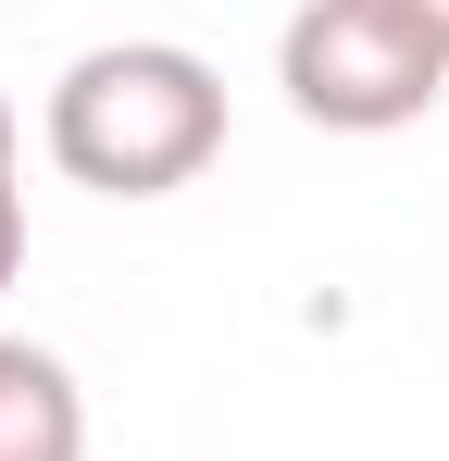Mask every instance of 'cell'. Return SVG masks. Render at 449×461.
<instances>
[{
    "mask_svg": "<svg viewBox=\"0 0 449 461\" xmlns=\"http://www.w3.org/2000/svg\"><path fill=\"white\" fill-rule=\"evenodd\" d=\"M0 461H87V386L38 337H0Z\"/></svg>",
    "mask_w": 449,
    "mask_h": 461,
    "instance_id": "obj_3",
    "label": "cell"
},
{
    "mask_svg": "<svg viewBox=\"0 0 449 461\" xmlns=\"http://www.w3.org/2000/svg\"><path fill=\"white\" fill-rule=\"evenodd\" d=\"M38 138L100 200H175L224 150V76L200 50H175V38H100V50L63 63Z\"/></svg>",
    "mask_w": 449,
    "mask_h": 461,
    "instance_id": "obj_1",
    "label": "cell"
},
{
    "mask_svg": "<svg viewBox=\"0 0 449 461\" xmlns=\"http://www.w3.org/2000/svg\"><path fill=\"white\" fill-rule=\"evenodd\" d=\"M374 13H399V25H412V38L449 63V0H374Z\"/></svg>",
    "mask_w": 449,
    "mask_h": 461,
    "instance_id": "obj_5",
    "label": "cell"
},
{
    "mask_svg": "<svg viewBox=\"0 0 449 461\" xmlns=\"http://www.w3.org/2000/svg\"><path fill=\"white\" fill-rule=\"evenodd\" d=\"M275 87H288L299 125L325 138H387V125H425L437 113L449 63L374 0H299L288 38H275Z\"/></svg>",
    "mask_w": 449,
    "mask_h": 461,
    "instance_id": "obj_2",
    "label": "cell"
},
{
    "mask_svg": "<svg viewBox=\"0 0 449 461\" xmlns=\"http://www.w3.org/2000/svg\"><path fill=\"white\" fill-rule=\"evenodd\" d=\"M25 275V138H13V100H0V287Z\"/></svg>",
    "mask_w": 449,
    "mask_h": 461,
    "instance_id": "obj_4",
    "label": "cell"
}]
</instances>
